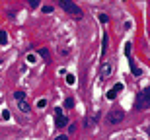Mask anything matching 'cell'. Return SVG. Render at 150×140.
Segmentation results:
<instances>
[{"label": "cell", "instance_id": "cell-1", "mask_svg": "<svg viewBox=\"0 0 150 140\" xmlns=\"http://www.w3.org/2000/svg\"><path fill=\"white\" fill-rule=\"evenodd\" d=\"M59 6H61L64 12H68L70 16H74L76 20H82L84 12H82V8H80L78 4H74V2H70V0H61V2H59Z\"/></svg>", "mask_w": 150, "mask_h": 140}, {"label": "cell", "instance_id": "cell-2", "mask_svg": "<svg viewBox=\"0 0 150 140\" xmlns=\"http://www.w3.org/2000/svg\"><path fill=\"white\" fill-rule=\"evenodd\" d=\"M150 107V88H144L137 95V101H134V109L137 111H144Z\"/></svg>", "mask_w": 150, "mask_h": 140}, {"label": "cell", "instance_id": "cell-3", "mask_svg": "<svg viewBox=\"0 0 150 140\" xmlns=\"http://www.w3.org/2000/svg\"><path fill=\"white\" fill-rule=\"evenodd\" d=\"M123 119H125V111H123L121 107H115V109H111V111L107 113V123H111V125L121 123Z\"/></svg>", "mask_w": 150, "mask_h": 140}, {"label": "cell", "instance_id": "cell-4", "mask_svg": "<svg viewBox=\"0 0 150 140\" xmlns=\"http://www.w3.org/2000/svg\"><path fill=\"white\" fill-rule=\"evenodd\" d=\"M55 123H57V129H64L68 127V117L64 115L61 107H55Z\"/></svg>", "mask_w": 150, "mask_h": 140}, {"label": "cell", "instance_id": "cell-5", "mask_svg": "<svg viewBox=\"0 0 150 140\" xmlns=\"http://www.w3.org/2000/svg\"><path fill=\"white\" fill-rule=\"evenodd\" d=\"M123 88H125V86H123L121 84V82H119V84H115V86H113V88H111V90H109V91H107V99H115V97H117V95H119V94H121V91H123Z\"/></svg>", "mask_w": 150, "mask_h": 140}, {"label": "cell", "instance_id": "cell-6", "mask_svg": "<svg viewBox=\"0 0 150 140\" xmlns=\"http://www.w3.org/2000/svg\"><path fill=\"white\" fill-rule=\"evenodd\" d=\"M111 72H113V64L111 62H103V66H101V78L111 76Z\"/></svg>", "mask_w": 150, "mask_h": 140}, {"label": "cell", "instance_id": "cell-7", "mask_svg": "<svg viewBox=\"0 0 150 140\" xmlns=\"http://www.w3.org/2000/svg\"><path fill=\"white\" fill-rule=\"evenodd\" d=\"M98 119H100V113H94L92 117H86V121H84V125H86V127H94V125L98 123Z\"/></svg>", "mask_w": 150, "mask_h": 140}, {"label": "cell", "instance_id": "cell-8", "mask_svg": "<svg viewBox=\"0 0 150 140\" xmlns=\"http://www.w3.org/2000/svg\"><path fill=\"white\" fill-rule=\"evenodd\" d=\"M41 58H43L45 62H49L51 61V53H49V49H39V53H37Z\"/></svg>", "mask_w": 150, "mask_h": 140}, {"label": "cell", "instance_id": "cell-9", "mask_svg": "<svg viewBox=\"0 0 150 140\" xmlns=\"http://www.w3.org/2000/svg\"><path fill=\"white\" fill-rule=\"evenodd\" d=\"M107 45H109V37H107V33H103V41H101V56L107 53Z\"/></svg>", "mask_w": 150, "mask_h": 140}, {"label": "cell", "instance_id": "cell-10", "mask_svg": "<svg viewBox=\"0 0 150 140\" xmlns=\"http://www.w3.org/2000/svg\"><path fill=\"white\" fill-rule=\"evenodd\" d=\"M18 107H20L22 113H29V105L25 103V101H18Z\"/></svg>", "mask_w": 150, "mask_h": 140}, {"label": "cell", "instance_id": "cell-11", "mask_svg": "<svg viewBox=\"0 0 150 140\" xmlns=\"http://www.w3.org/2000/svg\"><path fill=\"white\" fill-rule=\"evenodd\" d=\"M6 43H8V35L4 29H0V45H6Z\"/></svg>", "mask_w": 150, "mask_h": 140}, {"label": "cell", "instance_id": "cell-12", "mask_svg": "<svg viewBox=\"0 0 150 140\" xmlns=\"http://www.w3.org/2000/svg\"><path fill=\"white\" fill-rule=\"evenodd\" d=\"M67 84H68V86H74V84H76V78H74V74H67Z\"/></svg>", "mask_w": 150, "mask_h": 140}, {"label": "cell", "instance_id": "cell-13", "mask_svg": "<svg viewBox=\"0 0 150 140\" xmlns=\"http://www.w3.org/2000/svg\"><path fill=\"white\" fill-rule=\"evenodd\" d=\"M64 107H67V109H72L74 107V99L72 97H67V99H64Z\"/></svg>", "mask_w": 150, "mask_h": 140}, {"label": "cell", "instance_id": "cell-14", "mask_svg": "<svg viewBox=\"0 0 150 140\" xmlns=\"http://www.w3.org/2000/svg\"><path fill=\"white\" fill-rule=\"evenodd\" d=\"M25 58H28V62H29V64H33V62L37 61V55H35V53H29V55L25 56Z\"/></svg>", "mask_w": 150, "mask_h": 140}, {"label": "cell", "instance_id": "cell-15", "mask_svg": "<svg viewBox=\"0 0 150 140\" xmlns=\"http://www.w3.org/2000/svg\"><path fill=\"white\" fill-rule=\"evenodd\" d=\"M14 97H16V101H23V99H25V94H23V91H16Z\"/></svg>", "mask_w": 150, "mask_h": 140}, {"label": "cell", "instance_id": "cell-16", "mask_svg": "<svg viewBox=\"0 0 150 140\" xmlns=\"http://www.w3.org/2000/svg\"><path fill=\"white\" fill-rule=\"evenodd\" d=\"M131 72H133L134 76H140V74H142V70H140L139 66H134V64H133V66H131Z\"/></svg>", "mask_w": 150, "mask_h": 140}, {"label": "cell", "instance_id": "cell-17", "mask_svg": "<svg viewBox=\"0 0 150 140\" xmlns=\"http://www.w3.org/2000/svg\"><path fill=\"white\" fill-rule=\"evenodd\" d=\"M98 20H100V23H107V22H109L107 14H100V16H98Z\"/></svg>", "mask_w": 150, "mask_h": 140}, {"label": "cell", "instance_id": "cell-18", "mask_svg": "<svg viewBox=\"0 0 150 140\" xmlns=\"http://www.w3.org/2000/svg\"><path fill=\"white\" fill-rule=\"evenodd\" d=\"M0 117L4 119V121H8V119H10V111H6V109H4V111H2V115H0Z\"/></svg>", "mask_w": 150, "mask_h": 140}, {"label": "cell", "instance_id": "cell-19", "mask_svg": "<svg viewBox=\"0 0 150 140\" xmlns=\"http://www.w3.org/2000/svg\"><path fill=\"white\" fill-rule=\"evenodd\" d=\"M45 105H47V101H45V99H39L37 101V107H39V109H43Z\"/></svg>", "mask_w": 150, "mask_h": 140}, {"label": "cell", "instance_id": "cell-20", "mask_svg": "<svg viewBox=\"0 0 150 140\" xmlns=\"http://www.w3.org/2000/svg\"><path fill=\"white\" fill-rule=\"evenodd\" d=\"M125 55L131 56V43H127V45H125Z\"/></svg>", "mask_w": 150, "mask_h": 140}, {"label": "cell", "instance_id": "cell-21", "mask_svg": "<svg viewBox=\"0 0 150 140\" xmlns=\"http://www.w3.org/2000/svg\"><path fill=\"white\" fill-rule=\"evenodd\" d=\"M29 6H31V8H37V6H39V0H29Z\"/></svg>", "mask_w": 150, "mask_h": 140}, {"label": "cell", "instance_id": "cell-22", "mask_svg": "<svg viewBox=\"0 0 150 140\" xmlns=\"http://www.w3.org/2000/svg\"><path fill=\"white\" fill-rule=\"evenodd\" d=\"M43 12L45 14H51L53 12V6H43Z\"/></svg>", "mask_w": 150, "mask_h": 140}, {"label": "cell", "instance_id": "cell-23", "mask_svg": "<svg viewBox=\"0 0 150 140\" xmlns=\"http://www.w3.org/2000/svg\"><path fill=\"white\" fill-rule=\"evenodd\" d=\"M55 140H68V138H67V136H64V134H61V136H57Z\"/></svg>", "mask_w": 150, "mask_h": 140}]
</instances>
